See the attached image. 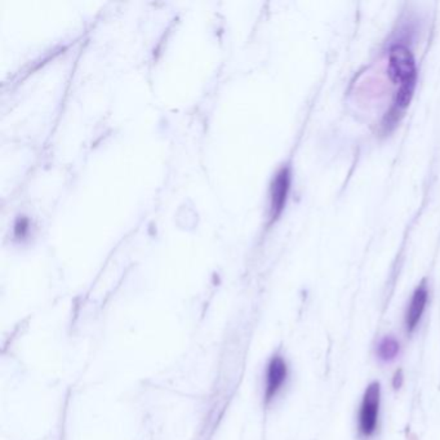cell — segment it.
<instances>
[{
    "label": "cell",
    "instance_id": "1",
    "mask_svg": "<svg viewBox=\"0 0 440 440\" xmlns=\"http://www.w3.org/2000/svg\"><path fill=\"white\" fill-rule=\"evenodd\" d=\"M389 76L399 85L417 82L416 61L409 48L395 44L389 52Z\"/></svg>",
    "mask_w": 440,
    "mask_h": 440
},
{
    "label": "cell",
    "instance_id": "8",
    "mask_svg": "<svg viewBox=\"0 0 440 440\" xmlns=\"http://www.w3.org/2000/svg\"><path fill=\"white\" fill-rule=\"evenodd\" d=\"M411 440H416V438H414V437H413L412 439Z\"/></svg>",
    "mask_w": 440,
    "mask_h": 440
},
{
    "label": "cell",
    "instance_id": "5",
    "mask_svg": "<svg viewBox=\"0 0 440 440\" xmlns=\"http://www.w3.org/2000/svg\"><path fill=\"white\" fill-rule=\"evenodd\" d=\"M288 376V367L285 359L276 355L270 360L266 371V385H265V400L267 403L276 396L282 386L285 385Z\"/></svg>",
    "mask_w": 440,
    "mask_h": 440
},
{
    "label": "cell",
    "instance_id": "2",
    "mask_svg": "<svg viewBox=\"0 0 440 440\" xmlns=\"http://www.w3.org/2000/svg\"><path fill=\"white\" fill-rule=\"evenodd\" d=\"M380 402H381L380 384L373 382L368 386L364 393L363 402L360 405V412H359V430L366 438L372 437L376 431Z\"/></svg>",
    "mask_w": 440,
    "mask_h": 440
},
{
    "label": "cell",
    "instance_id": "4",
    "mask_svg": "<svg viewBox=\"0 0 440 440\" xmlns=\"http://www.w3.org/2000/svg\"><path fill=\"white\" fill-rule=\"evenodd\" d=\"M428 298H429V291H428L426 280L423 279L418 287L414 289L411 303L405 314V327L408 333H412L413 330L417 328L418 323L421 321L422 314L426 309Z\"/></svg>",
    "mask_w": 440,
    "mask_h": 440
},
{
    "label": "cell",
    "instance_id": "6",
    "mask_svg": "<svg viewBox=\"0 0 440 440\" xmlns=\"http://www.w3.org/2000/svg\"><path fill=\"white\" fill-rule=\"evenodd\" d=\"M399 350H400L399 342L394 337L387 336L385 339H381V342L378 344L377 355L384 362H390L396 358V355L399 354Z\"/></svg>",
    "mask_w": 440,
    "mask_h": 440
},
{
    "label": "cell",
    "instance_id": "3",
    "mask_svg": "<svg viewBox=\"0 0 440 440\" xmlns=\"http://www.w3.org/2000/svg\"><path fill=\"white\" fill-rule=\"evenodd\" d=\"M291 189V171L288 167H283L271 184V217L273 220L285 210V203Z\"/></svg>",
    "mask_w": 440,
    "mask_h": 440
},
{
    "label": "cell",
    "instance_id": "7",
    "mask_svg": "<svg viewBox=\"0 0 440 440\" xmlns=\"http://www.w3.org/2000/svg\"><path fill=\"white\" fill-rule=\"evenodd\" d=\"M402 384H403V372L399 369L393 378V385H394L395 389H399Z\"/></svg>",
    "mask_w": 440,
    "mask_h": 440
}]
</instances>
